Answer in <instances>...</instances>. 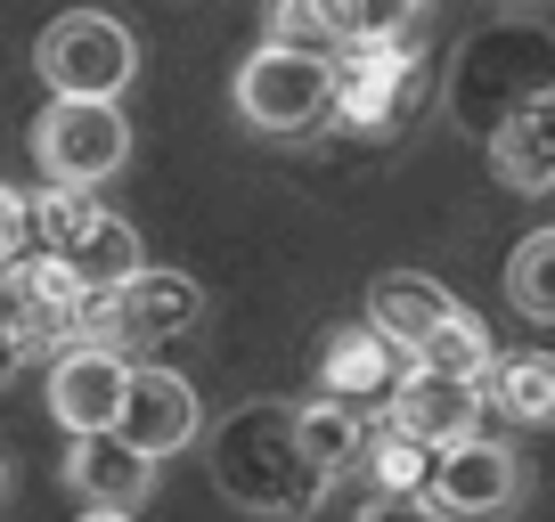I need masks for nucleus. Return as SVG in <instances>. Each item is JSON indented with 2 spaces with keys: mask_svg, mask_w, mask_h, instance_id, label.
<instances>
[{
  "mask_svg": "<svg viewBox=\"0 0 555 522\" xmlns=\"http://www.w3.org/2000/svg\"><path fill=\"white\" fill-rule=\"evenodd\" d=\"M212 482L245 514H302L327 490V466L302 449V408L254 401L212 433Z\"/></svg>",
  "mask_w": 555,
  "mask_h": 522,
  "instance_id": "obj_1",
  "label": "nucleus"
},
{
  "mask_svg": "<svg viewBox=\"0 0 555 522\" xmlns=\"http://www.w3.org/2000/svg\"><path fill=\"white\" fill-rule=\"evenodd\" d=\"M441 99H450V115L466 122L474 140H490V131H506V122L522 115V106L555 99V34L547 25H490V34H474L466 50L450 57V82H441Z\"/></svg>",
  "mask_w": 555,
  "mask_h": 522,
  "instance_id": "obj_2",
  "label": "nucleus"
},
{
  "mask_svg": "<svg viewBox=\"0 0 555 522\" xmlns=\"http://www.w3.org/2000/svg\"><path fill=\"white\" fill-rule=\"evenodd\" d=\"M434 99H441V74L409 34L335 50V122L351 140H400Z\"/></svg>",
  "mask_w": 555,
  "mask_h": 522,
  "instance_id": "obj_3",
  "label": "nucleus"
},
{
  "mask_svg": "<svg viewBox=\"0 0 555 522\" xmlns=\"http://www.w3.org/2000/svg\"><path fill=\"white\" fill-rule=\"evenodd\" d=\"M237 115L254 131H278V140H302L319 122H335V57L319 50H286V41H261L254 57L229 82Z\"/></svg>",
  "mask_w": 555,
  "mask_h": 522,
  "instance_id": "obj_4",
  "label": "nucleus"
},
{
  "mask_svg": "<svg viewBox=\"0 0 555 522\" xmlns=\"http://www.w3.org/2000/svg\"><path fill=\"white\" fill-rule=\"evenodd\" d=\"M34 74L50 82V99H122L139 74V41L131 25L99 17V9H66V17L41 25Z\"/></svg>",
  "mask_w": 555,
  "mask_h": 522,
  "instance_id": "obj_5",
  "label": "nucleus"
},
{
  "mask_svg": "<svg viewBox=\"0 0 555 522\" xmlns=\"http://www.w3.org/2000/svg\"><path fill=\"white\" fill-rule=\"evenodd\" d=\"M34 164L50 188H99L131 164V122L115 99H50L34 115Z\"/></svg>",
  "mask_w": 555,
  "mask_h": 522,
  "instance_id": "obj_6",
  "label": "nucleus"
},
{
  "mask_svg": "<svg viewBox=\"0 0 555 522\" xmlns=\"http://www.w3.org/2000/svg\"><path fill=\"white\" fill-rule=\"evenodd\" d=\"M41 253H57L90 295H115L131 270H147L139 229L122 221V212H106L90 188H50L41 196Z\"/></svg>",
  "mask_w": 555,
  "mask_h": 522,
  "instance_id": "obj_7",
  "label": "nucleus"
},
{
  "mask_svg": "<svg viewBox=\"0 0 555 522\" xmlns=\"http://www.w3.org/2000/svg\"><path fill=\"white\" fill-rule=\"evenodd\" d=\"M196 318H205V286L189 270H131L115 295L90 302V343H115L131 360V351H156L172 335H196Z\"/></svg>",
  "mask_w": 555,
  "mask_h": 522,
  "instance_id": "obj_8",
  "label": "nucleus"
},
{
  "mask_svg": "<svg viewBox=\"0 0 555 522\" xmlns=\"http://www.w3.org/2000/svg\"><path fill=\"white\" fill-rule=\"evenodd\" d=\"M90 286L74 278L57 253H34V261H9L0 270V311H9V327H17V343H25V360H41V351H74V343H90Z\"/></svg>",
  "mask_w": 555,
  "mask_h": 522,
  "instance_id": "obj_9",
  "label": "nucleus"
},
{
  "mask_svg": "<svg viewBox=\"0 0 555 522\" xmlns=\"http://www.w3.org/2000/svg\"><path fill=\"white\" fill-rule=\"evenodd\" d=\"M409 367H416V360L376 327V318H351V327H335L327 343H319V392H327V401L367 408V417H384Z\"/></svg>",
  "mask_w": 555,
  "mask_h": 522,
  "instance_id": "obj_10",
  "label": "nucleus"
},
{
  "mask_svg": "<svg viewBox=\"0 0 555 522\" xmlns=\"http://www.w3.org/2000/svg\"><path fill=\"white\" fill-rule=\"evenodd\" d=\"M515 490H522V473H515V457L499 449V441H450V449L434 457V482H425V506H434L441 522H490V514H506L515 506Z\"/></svg>",
  "mask_w": 555,
  "mask_h": 522,
  "instance_id": "obj_11",
  "label": "nucleus"
},
{
  "mask_svg": "<svg viewBox=\"0 0 555 522\" xmlns=\"http://www.w3.org/2000/svg\"><path fill=\"white\" fill-rule=\"evenodd\" d=\"M122 392H131V360L115 343H74L50 360V417L66 433H106L122 425Z\"/></svg>",
  "mask_w": 555,
  "mask_h": 522,
  "instance_id": "obj_12",
  "label": "nucleus"
},
{
  "mask_svg": "<svg viewBox=\"0 0 555 522\" xmlns=\"http://www.w3.org/2000/svg\"><path fill=\"white\" fill-rule=\"evenodd\" d=\"M122 441H139L147 457H172L205 433V401H196V383L172 376V367H131V392H122Z\"/></svg>",
  "mask_w": 555,
  "mask_h": 522,
  "instance_id": "obj_13",
  "label": "nucleus"
},
{
  "mask_svg": "<svg viewBox=\"0 0 555 522\" xmlns=\"http://www.w3.org/2000/svg\"><path fill=\"white\" fill-rule=\"evenodd\" d=\"M482 408H490V401H482V383L441 376V367H409L384 417H392L400 433L434 441V449H450V441H474V433H482Z\"/></svg>",
  "mask_w": 555,
  "mask_h": 522,
  "instance_id": "obj_14",
  "label": "nucleus"
},
{
  "mask_svg": "<svg viewBox=\"0 0 555 522\" xmlns=\"http://www.w3.org/2000/svg\"><path fill=\"white\" fill-rule=\"evenodd\" d=\"M66 490L82 506H122V514H139L147 506V490H156V457L139 449V441H122L115 425L106 433H74L66 449Z\"/></svg>",
  "mask_w": 555,
  "mask_h": 522,
  "instance_id": "obj_15",
  "label": "nucleus"
},
{
  "mask_svg": "<svg viewBox=\"0 0 555 522\" xmlns=\"http://www.w3.org/2000/svg\"><path fill=\"white\" fill-rule=\"evenodd\" d=\"M457 311H466V302H457L441 278H425V270H384V278L367 286V318H376V327L392 335V343L409 351V360H416L425 343H434V335L450 327Z\"/></svg>",
  "mask_w": 555,
  "mask_h": 522,
  "instance_id": "obj_16",
  "label": "nucleus"
},
{
  "mask_svg": "<svg viewBox=\"0 0 555 522\" xmlns=\"http://www.w3.org/2000/svg\"><path fill=\"white\" fill-rule=\"evenodd\" d=\"M490 172H499V188H515V196H547L555 188V99H539V106H522L506 131H490Z\"/></svg>",
  "mask_w": 555,
  "mask_h": 522,
  "instance_id": "obj_17",
  "label": "nucleus"
},
{
  "mask_svg": "<svg viewBox=\"0 0 555 522\" xmlns=\"http://www.w3.org/2000/svg\"><path fill=\"white\" fill-rule=\"evenodd\" d=\"M482 401L499 408L506 425L547 433V425H555V351H499L490 376H482Z\"/></svg>",
  "mask_w": 555,
  "mask_h": 522,
  "instance_id": "obj_18",
  "label": "nucleus"
},
{
  "mask_svg": "<svg viewBox=\"0 0 555 522\" xmlns=\"http://www.w3.org/2000/svg\"><path fill=\"white\" fill-rule=\"evenodd\" d=\"M506 295H515L522 318L555 327V229H531V237L506 253Z\"/></svg>",
  "mask_w": 555,
  "mask_h": 522,
  "instance_id": "obj_19",
  "label": "nucleus"
},
{
  "mask_svg": "<svg viewBox=\"0 0 555 522\" xmlns=\"http://www.w3.org/2000/svg\"><path fill=\"white\" fill-rule=\"evenodd\" d=\"M416 9L425 0H319V17H327V34L344 41H392V34H416Z\"/></svg>",
  "mask_w": 555,
  "mask_h": 522,
  "instance_id": "obj_20",
  "label": "nucleus"
},
{
  "mask_svg": "<svg viewBox=\"0 0 555 522\" xmlns=\"http://www.w3.org/2000/svg\"><path fill=\"white\" fill-rule=\"evenodd\" d=\"M490 360H499V351H490V327H482L474 311H457L450 327L434 335V343L416 351V367H441V376H466V383H482Z\"/></svg>",
  "mask_w": 555,
  "mask_h": 522,
  "instance_id": "obj_21",
  "label": "nucleus"
},
{
  "mask_svg": "<svg viewBox=\"0 0 555 522\" xmlns=\"http://www.w3.org/2000/svg\"><path fill=\"white\" fill-rule=\"evenodd\" d=\"M261 41H286V50H319V57L344 50V41L327 34V17H319V0H270V9H261Z\"/></svg>",
  "mask_w": 555,
  "mask_h": 522,
  "instance_id": "obj_22",
  "label": "nucleus"
},
{
  "mask_svg": "<svg viewBox=\"0 0 555 522\" xmlns=\"http://www.w3.org/2000/svg\"><path fill=\"white\" fill-rule=\"evenodd\" d=\"M34 253H41V196L0 188V270H9V261H34Z\"/></svg>",
  "mask_w": 555,
  "mask_h": 522,
  "instance_id": "obj_23",
  "label": "nucleus"
},
{
  "mask_svg": "<svg viewBox=\"0 0 555 522\" xmlns=\"http://www.w3.org/2000/svg\"><path fill=\"white\" fill-rule=\"evenodd\" d=\"M25 367V343H17V327H9V311H0V383Z\"/></svg>",
  "mask_w": 555,
  "mask_h": 522,
  "instance_id": "obj_24",
  "label": "nucleus"
},
{
  "mask_svg": "<svg viewBox=\"0 0 555 522\" xmlns=\"http://www.w3.org/2000/svg\"><path fill=\"white\" fill-rule=\"evenodd\" d=\"M82 522H131L122 506H82Z\"/></svg>",
  "mask_w": 555,
  "mask_h": 522,
  "instance_id": "obj_25",
  "label": "nucleus"
},
{
  "mask_svg": "<svg viewBox=\"0 0 555 522\" xmlns=\"http://www.w3.org/2000/svg\"><path fill=\"white\" fill-rule=\"evenodd\" d=\"M0 490H9V466H0Z\"/></svg>",
  "mask_w": 555,
  "mask_h": 522,
  "instance_id": "obj_26",
  "label": "nucleus"
}]
</instances>
